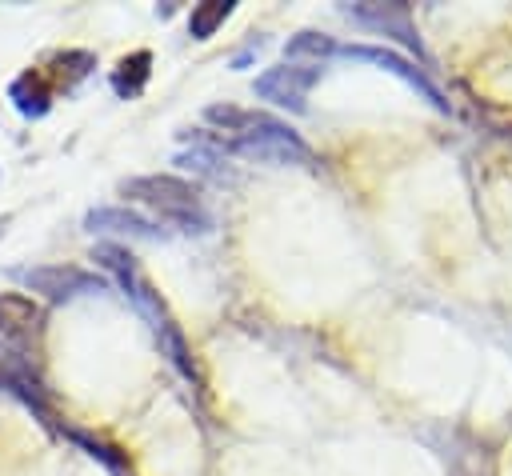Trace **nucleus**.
Returning a JSON list of instances; mask_svg holds the SVG:
<instances>
[{
    "mask_svg": "<svg viewBox=\"0 0 512 476\" xmlns=\"http://www.w3.org/2000/svg\"><path fill=\"white\" fill-rule=\"evenodd\" d=\"M320 64H280V68H268L252 80V92L276 108H288L292 116H304L308 112V88L320 80Z\"/></svg>",
    "mask_w": 512,
    "mask_h": 476,
    "instance_id": "nucleus-5",
    "label": "nucleus"
},
{
    "mask_svg": "<svg viewBox=\"0 0 512 476\" xmlns=\"http://www.w3.org/2000/svg\"><path fill=\"white\" fill-rule=\"evenodd\" d=\"M336 56L340 60H360V64H376L384 72H392L396 80H404L412 92H420L436 112H452V104L444 100V92L424 76V68H416L408 56L392 52V48H376V44H336Z\"/></svg>",
    "mask_w": 512,
    "mask_h": 476,
    "instance_id": "nucleus-4",
    "label": "nucleus"
},
{
    "mask_svg": "<svg viewBox=\"0 0 512 476\" xmlns=\"http://www.w3.org/2000/svg\"><path fill=\"white\" fill-rule=\"evenodd\" d=\"M92 68H96V52H88V48H64V52H52V56H48V64H44L40 72L48 76V84H52V88L72 92L80 80H88V76H92Z\"/></svg>",
    "mask_w": 512,
    "mask_h": 476,
    "instance_id": "nucleus-10",
    "label": "nucleus"
},
{
    "mask_svg": "<svg viewBox=\"0 0 512 476\" xmlns=\"http://www.w3.org/2000/svg\"><path fill=\"white\" fill-rule=\"evenodd\" d=\"M52 96H56V88L48 84V76H44L40 68H28V72H20V76L8 84V100H12V108H16L24 120L48 116V112H52Z\"/></svg>",
    "mask_w": 512,
    "mask_h": 476,
    "instance_id": "nucleus-9",
    "label": "nucleus"
},
{
    "mask_svg": "<svg viewBox=\"0 0 512 476\" xmlns=\"http://www.w3.org/2000/svg\"><path fill=\"white\" fill-rule=\"evenodd\" d=\"M0 340L8 348H16L24 360L40 356L44 308L24 292H0Z\"/></svg>",
    "mask_w": 512,
    "mask_h": 476,
    "instance_id": "nucleus-6",
    "label": "nucleus"
},
{
    "mask_svg": "<svg viewBox=\"0 0 512 476\" xmlns=\"http://www.w3.org/2000/svg\"><path fill=\"white\" fill-rule=\"evenodd\" d=\"M4 228H8V216H0V232H4Z\"/></svg>",
    "mask_w": 512,
    "mask_h": 476,
    "instance_id": "nucleus-18",
    "label": "nucleus"
},
{
    "mask_svg": "<svg viewBox=\"0 0 512 476\" xmlns=\"http://www.w3.org/2000/svg\"><path fill=\"white\" fill-rule=\"evenodd\" d=\"M232 0H204V4H196L192 8V16H188V36L192 40H208L228 16H232Z\"/></svg>",
    "mask_w": 512,
    "mask_h": 476,
    "instance_id": "nucleus-14",
    "label": "nucleus"
},
{
    "mask_svg": "<svg viewBox=\"0 0 512 476\" xmlns=\"http://www.w3.org/2000/svg\"><path fill=\"white\" fill-rule=\"evenodd\" d=\"M12 280H20L28 292L52 300V304H64V300H76V296H96V292H108V280L100 272H88V268H76V264H32V268H12Z\"/></svg>",
    "mask_w": 512,
    "mask_h": 476,
    "instance_id": "nucleus-3",
    "label": "nucleus"
},
{
    "mask_svg": "<svg viewBox=\"0 0 512 476\" xmlns=\"http://www.w3.org/2000/svg\"><path fill=\"white\" fill-rule=\"evenodd\" d=\"M176 164L188 168V172H196V176H204V180H216V184H232V180H236V176L228 172V164H224V152L212 144V136H204L200 144L176 152Z\"/></svg>",
    "mask_w": 512,
    "mask_h": 476,
    "instance_id": "nucleus-12",
    "label": "nucleus"
},
{
    "mask_svg": "<svg viewBox=\"0 0 512 476\" xmlns=\"http://www.w3.org/2000/svg\"><path fill=\"white\" fill-rule=\"evenodd\" d=\"M220 152L228 156H244V160H256V164H272V168H284V164H312V148L300 140V132H292L284 120H268L260 124L256 132L248 136H236V140H212Z\"/></svg>",
    "mask_w": 512,
    "mask_h": 476,
    "instance_id": "nucleus-2",
    "label": "nucleus"
},
{
    "mask_svg": "<svg viewBox=\"0 0 512 476\" xmlns=\"http://www.w3.org/2000/svg\"><path fill=\"white\" fill-rule=\"evenodd\" d=\"M148 76H152V52H148V48H136V52H128V56L116 60L108 84H112V92H116L120 100H136V96L144 92Z\"/></svg>",
    "mask_w": 512,
    "mask_h": 476,
    "instance_id": "nucleus-11",
    "label": "nucleus"
},
{
    "mask_svg": "<svg viewBox=\"0 0 512 476\" xmlns=\"http://www.w3.org/2000/svg\"><path fill=\"white\" fill-rule=\"evenodd\" d=\"M60 432H64L72 444L88 448V456H92V460H100L112 476H132V472H128V464L116 456V448H112V444H104V440H96V436H88V432H80V428H68V424H60Z\"/></svg>",
    "mask_w": 512,
    "mask_h": 476,
    "instance_id": "nucleus-16",
    "label": "nucleus"
},
{
    "mask_svg": "<svg viewBox=\"0 0 512 476\" xmlns=\"http://www.w3.org/2000/svg\"><path fill=\"white\" fill-rule=\"evenodd\" d=\"M284 56H288V60H304V56H308V64H320V60L336 56V40L308 28V32H296V36L284 44Z\"/></svg>",
    "mask_w": 512,
    "mask_h": 476,
    "instance_id": "nucleus-15",
    "label": "nucleus"
},
{
    "mask_svg": "<svg viewBox=\"0 0 512 476\" xmlns=\"http://www.w3.org/2000/svg\"><path fill=\"white\" fill-rule=\"evenodd\" d=\"M84 228L96 236H128V240H160L164 232H160V224L156 220H148V216H140V212H132V208H92L88 216H84Z\"/></svg>",
    "mask_w": 512,
    "mask_h": 476,
    "instance_id": "nucleus-8",
    "label": "nucleus"
},
{
    "mask_svg": "<svg viewBox=\"0 0 512 476\" xmlns=\"http://www.w3.org/2000/svg\"><path fill=\"white\" fill-rule=\"evenodd\" d=\"M260 48H264V40H260V36H252V40H248V44H244V48L232 56V68H244V64H248V60L260 52Z\"/></svg>",
    "mask_w": 512,
    "mask_h": 476,
    "instance_id": "nucleus-17",
    "label": "nucleus"
},
{
    "mask_svg": "<svg viewBox=\"0 0 512 476\" xmlns=\"http://www.w3.org/2000/svg\"><path fill=\"white\" fill-rule=\"evenodd\" d=\"M204 120L220 132H228L224 140H236V136H248L256 132L260 124H268L272 116L268 112H252V108H236V104H208L204 108Z\"/></svg>",
    "mask_w": 512,
    "mask_h": 476,
    "instance_id": "nucleus-13",
    "label": "nucleus"
},
{
    "mask_svg": "<svg viewBox=\"0 0 512 476\" xmlns=\"http://www.w3.org/2000/svg\"><path fill=\"white\" fill-rule=\"evenodd\" d=\"M344 16L356 20V24H364V28H372V32H380V36L400 40L404 48H412L424 60V44L416 36V24H412L408 4H400V0H388V4H344Z\"/></svg>",
    "mask_w": 512,
    "mask_h": 476,
    "instance_id": "nucleus-7",
    "label": "nucleus"
},
{
    "mask_svg": "<svg viewBox=\"0 0 512 476\" xmlns=\"http://www.w3.org/2000/svg\"><path fill=\"white\" fill-rule=\"evenodd\" d=\"M116 192L128 196L132 204L156 212V220H164V224H172V228H180V232H200V236H204V232L216 228V220H212V212H208L200 188L188 184V180H180V176H172V172L124 176V180L116 184Z\"/></svg>",
    "mask_w": 512,
    "mask_h": 476,
    "instance_id": "nucleus-1",
    "label": "nucleus"
}]
</instances>
